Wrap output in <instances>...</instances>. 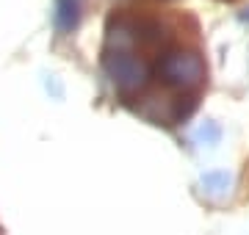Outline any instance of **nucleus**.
Instances as JSON below:
<instances>
[{
	"instance_id": "nucleus-1",
	"label": "nucleus",
	"mask_w": 249,
	"mask_h": 235,
	"mask_svg": "<svg viewBox=\"0 0 249 235\" xmlns=\"http://www.w3.org/2000/svg\"><path fill=\"white\" fill-rule=\"evenodd\" d=\"M152 72L158 75L160 86L172 91L175 97L180 94H196L199 86L205 83V61L196 50H183V47H166L158 55V61L152 67Z\"/></svg>"
},
{
	"instance_id": "nucleus-2",
	"label": "nucleus",
	"mask_w": 249,
	"mask_h": 235,
	"mask_svg": "<svg viewBox=\"0 0 249 235\" xmlns=\"http://www.w3.org/2000/svg\"><path fill=\"white\" fill-rule=\"evenodd\" d=\"M80 6L83 0H55V25L58 31H72L80 19Z\"/></svg>"
}]
</instances>
